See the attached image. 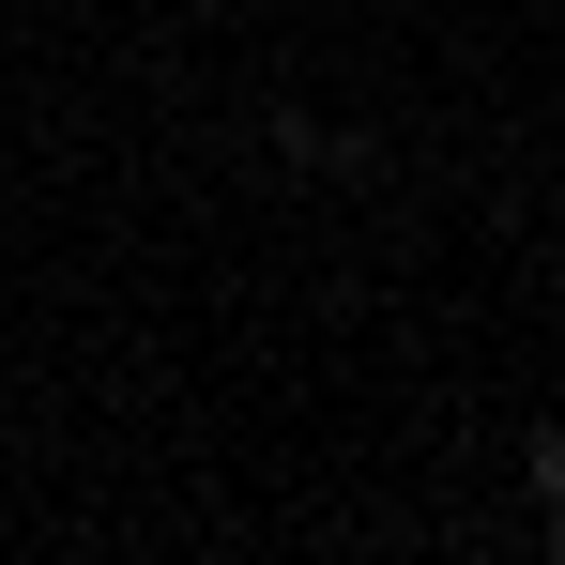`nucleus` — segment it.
Masks as SVG:
<instances>
[{"label": "nucleus", "mask_w": 565, "mask_h": 565, "mask_svg": "<svg viewBox=\"0 0 565 565\" xmlns=\"http://www.w3.org/2000/svg\"><path fill=\"white\" fill-rule=\"evenodd\" d=\"M520 473H535V504H565V413L535 428V444H520Z\"/></svg>", "instance_id": "obj_1"}, {"label": "nucleus", "mask_w": 565, "mask_h": 565, "mask_svg": "<svg viewBox=\"0 0 565 565\" xmlns=\"http://www.w3.org/2000/svg\"><path fill=\"white\" fill-rule=\"evenodd\" d=\"M535 520H551V565H565V504H535Z\"/></svg>", "instance_id": "obj_2"}]
</instances>
